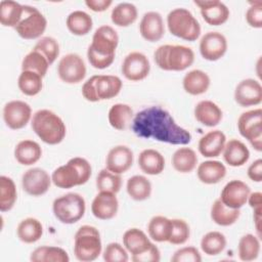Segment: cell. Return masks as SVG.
<instances>
[{"instance_id":"obj_1","label":"cell","mask_w":262,"mask_h":262,"mask_svg":"<svg viewBox=\"0 0 262 262\" xmlns=\"http://www.w3.org/2000/svg\"><path fill=\"white\" fill-rule=\"evenodd\" d=\"M132 132L140 138L154 139L175 145H185L191 141V134L180 127L171 114L160 105H150L134 115Z\"/></svg>"},{"instance_id":"obj_2","label":"cell","mask_w":262,"mask_h":262,"mask_svg":"<svg viewBox=\"0 0 262 262\" xmlns=\"http://www.w3.org/2000/svg\"><path fill=\"white\" fill-rule=\"evenodd\" d=\"M32 129L37 136L47 144L60 143L67 134L62 119L49 110H39L32 118Z\"/></svg>"},{"instance_id":"obj_3","label":"cell","mask_w":262,"mask_h":262,"mask_svg":"<svg viewBox=\"0 0 262 262\" xmlns=\"http://www.w3.org/2000/svg\"><path fill=\"white\" fill-rule=\"evenodd\" d=\"M90 163L81 157H75L67 164L56 168L51 175L52 182L59 188H72L85 184L91 177Z\"/></svg>"},{"instance_id":"obj_4","label":"cell","mask_w":262,"mask_h":262,"mask_svg":"<svg viewBox=\"0 0 262 262\" xmlns=\"http://www.w3.org/2000/svg\"><path fill=\"white\" fill-rule=\"evenodd\" d=\"M156 64L164 71L180 72L189 68L194 61V52L184 45L164 44L154 52Z\"/></svg>"},{"instance_id":"obj_5","label":"cell","mask_w":262,"mask_h":262,"mask_svg":"<svg viewBox=\"0 0 262 262\" xmlns=\"http://www.w3.org/2000/svg\"><path fill=\"white\" fill-rule=\"evenodd\" d=\"M122 86V80L118 76L94 75L83 84L82 95L91 102L111 99L120 93Z\"/></svg>"},{"instance_id":"obj_6","label":"cell","mask_w":262,"mask_h":262,"mask_svg":"<svg viewBox=\"0 0 262 262\" xmlns=\"http://www.w3.org/2000/svg\"><path fill=\"white\" fill-rule=\"evenodd\" d=\"M101 238L98 229L91 225H82L74 236V254L82 262L94 261L101 254Z\"/></svg>"},{"instance_id":"obj_7","label":"cell","mask_w":262,"mask_h":262,"mask_svg":"<svg viewBox=\"0 0 262 262\" xmlns=\"http://www.w3.org/2000/svg\"><path fill=\"white\" fill-rule=\"evenodd\" d=\"M167 27L175 37L190 42L195 41L201 35L200 23L188 9L183 7L174 8L168 13Z\"/></svg>"},{"instance_id":"obj_8","label":"cell","mask_w":262,"mask_h":262,"mask_svg":"<svg viewBox=\"0 0 262 262\" xmlns=\"http://www.w3.org/2000/svg\"><path fill=\"white\" fill-rule=\"evenodd\" d=\"M52 211L55 218L61 223L73 224L84 216L86 203L80 193L69 192L53 201Z\"/></svg>"},{"instance_id":"obj_9","label":"cell","mask_w":262,"mask_h":262,"mask_svg":"<svg viewBox=\"0 0 262 262\" xmlns=\"http://www.w3.org/2000/svg\"><path fill=\"white\" fill-rule=\"evenodd\" d=\"M47 27V19L36 7L24 5V13L14 30L19 37L34 40L43 35Z\"/></svg>"},{"instance_id":"obj_10","label":"cell","mask_w":262,"mask_h":262,"mask_svg":"<svg viewBox=\"0 0 262 262\" xmlns=\"http://www.w3.org/2000/svg\"><path fill=\"white\" fill-rule=\"evenodd\" d=\"M239 134L257 150H262V110L254 108L243 113L237 120Z\"/></svg>"},{"instance_id":"obj_11","label":"cell","mask_w":262,"mask_h":262,"mask_svg":"<svg viewBox=\"0 0 262 262\" xmlns=\"http://www.w3.org/2000/svg\"><path fill=\"white\" fill-rule=\"evenodd\" d=\"M118 44L119 36L117 31L108 25H103L95 30L88 48L98 55L115 57Z\"/></svg>"},{"instance_id":"obj_12","label":"cell","mask_w":262,"mask_h":262,"mask_svg":"<svg viewBox=\"0 0 262 262\" xmlns=\"http://www.w3.org/2000/svg\"><path fill=\"white\" fill-rule=\"evenodd\" d=\"M86 72V64L83 58L77 53L63 55L57 66V75L67 84L80 83L84 80Z\"/></svg>"},{"instance_id":"obj_13","label":"cell","mask_w":262,"mask_h":262,"mask_svg":"<svg viewBox=\"0 0 262 262\" xmlns=\"http://www.w3.org/2000/svg\"><path fill=\"white\" fill-rule=\"evenodd\" d=\"M150 71V63L145 54L139 51L128 53L122 62L123 76L132 82L145 79Z\"/></svg>"},{"instance_id":"obj_14","label":"cell","mask_w":262,"mask_h":262,"mask_svg":"<svg viewBox=\"0 0 262 262\" xmlns=\"http://www.w3.org/2000/svg\"><path fill=\"white\" fill-rule=\"evenodd\" d=\"M52 179L48 172L42 168H31L21 176L23 189L32 196L45 194L50 188Z\"/></svg>"},{"instance_id":"obj_15","label":"cell","mask_w":262,"mask_h":262,"mask_svg":"<svg viewBox=\"0 0 262 262\" xmlns=\"http://www.w3.org/2000/svg\"><path fill=\"white\" fill-rule=\"evenodd\" d=\"M32 117V108L23 100H11L3 107V120L6 126L12 130H18L27 126Z\"/></svg>"},{"instance_id":"obj_16","label":"cell","mask_w":262,"mask_h":262,"mask_svg":"<svg viewBox=\"0 0 262 262\" xmlns=\"http://www.w3.org/2000/svg\"><path fill=\"white\" fill-rule=\"evenodd\" d=\"M250 193L251 189L246 182L233 179L227 182L222 188L220 201L228 208L241 209L246 205Z\"/></svg>"},{"instance_id":"obj_17","label":"cell","mask_w":262,"mask_h":262,"mask_svg":"<svg viewBox=\"0 0 262 262\" xmlns=\"http://www.w3.org/2000/svg\"><path fill=\"white\" fill-rule=\"evenodd\" d=\"M227 40L219 32H208L200 40V53L210 61L220 59L227 51Z\"/></svg>"},{"instance_id":"obj_18","label":"cell","mask_w":262,"mask_h":262,"mask_svg":"<svg viewBox=\"0 0 262 262\" xmlns=\"http://www.w3.org/2000/svg\"><path fill=\"white\" fill-rule=\"evenodd\" d=\"M204 20L210 26H220L229 18V8L219 0H194Z\"/></svg>"},{"instance_id":"obj_19","label":"cell","mask_w":262,"mask_h":262,"mask_svg":"<svg viewBox=\"0 0 262 262\" xmlns=\"http://www.w3.org/2000/svg\"><path fill=\"white\" fill-rule=\"evenodd\" d=\"M234 100L241 106H252L262 101V86L259 81L248 78L242 80L235 87Z\"/></svg>"},{"instance_id":"obj_20","label":"cell","mask_w":262,"mask_h":262,"mask_svg":"<svg viewBox=\"0 0 262 262\" xmlns=\"http://www.w3.org/2000/svg\"><path fill=\"white\" fill-rule=\"evenodd\" d=\"M119 210V201L116 193L110 191H99L92 201L91 212L93 216L100 220L114 218Z\"/></svg>"},{"instance_id":"obj_21","label":"cell","mask_w":262,"mask_h":262,"mask_svg":"<svg viewBox=\"0 0 262 262\" xmlns=\"http://www.w3.org/2000/svg\"><path fill=\"white\" fill-rule=\"evenodd\" d=\"M132 164L133 151L126 145L114 146L105 158V168L115 174L125 173L131 168Z\"/></svg>"},{"instance_id":"obj_22","label":"cell","mask_w":262,"mask_h":262,"mask_svg":"<svg viewBox=\"0 0 262 262\" xmlns=\"http://www.w3.org/2000/svg\"><path fill=\"white\" fill-rule=\"evenodd\" d=\"M139 32L141 37L148 42L161 40L165 34V26L161 13L157 11L145 12L139 24Z\"/></svg>"},{"instance_id":"obj_23","label":"cell","mask_w":262,"mask_h":262,"mask_svg":"<svg viewBox=\"0 0 262 262\" xmlns=\"http://www.w3.org/2000/svg\"><path fill=\"white\" fill-rule=\"evenodd\" d=\"M225 143V134L220 130H213L201 137L198 148L202 156L206 158H216L222 154Z\"/></svg>"},{"instance_id":"obj_24","label":"cell","mask_w":262,"mask_h":262,"mask_svg":"<svg viewBox=\"0 0 262 262\" xmlns=\"http://www.w3.org/2000/svg\"><path fill=\"white\" fill-rule=\"evenodd\" d=\"M193 113L196 121L207 127L218 125L223 117L221 108L211 100H201L198 102Z\"/></svg>"},{"instance_id":"obj_25","label":"cell","mask_w":262,"mask_h":262,"mask_svg":"<svg viewBox=\"0 0 262 262\" xmlns=\"http://www.w3.org/2000/svg\"><path fill=\"white\" fill-rule=\"evenodd\" d=\"M223 159L231 167L245 165L250 158V150L247 145L238 139H230L223 148Z\"/></svg>"},{"instance_id":"obj_26","label":"cell","mask_w":262,"mask_h":262,"mask_svg":"<svg viewBox=\"0 0 262 262\" xmlns=\"http://www.w3.org/2000/svg\"><path fill=\"white\" fill-rule=\"evenodd\" d=\"M211 79L209 75L202 70L189 71L182 80V86L186 93L190 95H201L209 89Z\"/></svg>"},{"instance_id":"obj_27","label":"cell","mask_w":262,"mask_h":262,"mask_svg":"<svg viewBox=\"0 0 262 262\" xmlns=\"http://www.w3.org/2000/svg\"><path fill=\"white\" fill-rule=\"evenodd\" d=\"M42 157V148L40 144L31 139L19 141L14 148V158L18 164L31 166L37 163Z\"/></svg>"},{"instance_id":"obj_28","label":"cell","mask_w":262,"mask_h":262,"mask_svg":"<svg viewBox=\"0 0 262 262\" xmlns=\"http://www.w3.org/2000/svg\"><path fill=\"white\" fill-rule=\"evenodd\" d=\"M196 175L205 184H216L225 177L226 167L219 161H205L198 166Z\"/></svg>"},{"instance_id":"obj_29","label":"cell","mask_w":262,"mask_h":262,"mask_svg":"<svg viewBox=\"0 0 262 262\" xmlns=\"http://www.w3.org/2000/svg\"><path fill=\"white\" fill-rule=\"evenodd\" d=\"M151 244L152 243L149 241L144 231L139 228H130L123 234V245L131 256H136L143 253L151 246Z\"/></svg>"},{"instance_id":"obj_30","label":"cell","mask_w":262,"mask_h":262,"mask_svg":"<svg viewBox=\"0 0 262 262\" xmlns=\"http://www.w3.org/2000/svg\"><path fill=\"white\" fill-rule=\"evenodd\" d=\"M138 166L147 175H159L165 168V159L160 151L146 148L138 156Z\"/></svg>"},{"instance_id":"obj_31","label":"cell","mask_w":262,"mask_h":262,"mask_svg":"<svg viewBox=\"0 0 262 262\" xmlns=\"http://www.w3.org/2000/svg\"><path fill=\"white\" fill-rule=\"evenodd\" d=\"M16 234L18 239L25 244L36 243L43 234V225L38 219L28 217L18 223Z\"/></svg>"},{"instance_id":"obj_32","label":"cell","mask_w":262,"mask_h":262,"mask_svg":"<svg viewBox=\"0 0 262 262\" xmlns=\"http://www.w3.org/2000/svg\"><path fill=\"white\" fill-rule=\"evenodd\" d=\"M172 231V220L165 216H154L147 224L149 237L158 243L168 242Z\"/></svg>"},{"instance_id":"obj_33","label":"cell","mask_w":262,"mask_h":262,"mask_svg":"<svg viewBox=\"0 0 262 262\" xmlns=\"http://www.w3.org/2000/svg\"><path fill=\"white\" fill-rule=\"evenodd\" d=\"M66 25L72 34L76 36H84L91 31L93 20L87 12L75 10L67 16Z\"/></svg>"},{"instance_id":"obj_34","label":"cell","mask_w":262,"mask_h":262,"mask_svg":"<svg viewBox=\"0 0 262 262\" xmlns=\"http://www.w3.org/2000/svg\"><path fill=\"white\" fill-rule=\"evenodd\" d=\"M134 114L130 105L126 103L114 104L107 115L110 125L117 130H125L130 123H132Z\"/></svg>"},{"instance_id":"obj_35","label":"cell","mask_w":262,"mask_h":262,"mask_svg":"<svg viewBox=\"0 0 262 262\" xmlns=\"http://www.w3.org/2000/svg\"><path fill=\"white\" fill-rule=\"evenodd\" d=\"M171 163L177 172L189 173L196 167L198 156L190 147H180L173 154Z\"/></svg>"},{"instance_id":"obj_36","label":"cell","mask_w":262,"mask_h":262,"mask_svg":"<svg viewBox=\"0 0 262 262\" xmlns=\"http://www.w3.org/2000/svg\"><path fill=\"white\" fill-rule=\"evenodd\" d=\"M211 219L220 226H229L237 221L241 215L239 209H231L225 206L220 199L216 200L211 207Z\"/></svg>"},{"instance_id":"obj_37","label":"cell","mask_w":262,"mask_h":262,"mask_svg":"<svg viewBox=\"0 0 262 262\" xmlns=\"http://www.w3.org/2000/svg\"><path fill=\"white\" fill-rule=\"evenodd\" d=\"M30 260L32 262H69L70 257L62 248L42 246L31 253Z\"/></svg>"},{"instance_id":"obj_38","label":"cell","mask_w":262,"mask_h":262,"mask_svg":"<svg viewBox=\"0 0 262 262\" xmlns=\"http://www.w3.org/2000/svg\"><path fill=\"white\" fill-rule=\"evenodd\" d=\"M126 189L129 196L134 201H145L151 194V183L142 175H134L127 180Z\"/></svg>"},{"instance_id":"obj_39","label":"cell","mask_w":262,"mask_h":262,"mask_svg":"<svg viewBox=\"0 0 262 262\" xmlns=\"http://www.w3.org/2000/svg\"><path fill=\"white\" fill-rule=\"evenodd\" d=\"M24 13V5L12 0L0 2V23L3 27L15 28Z\"/></svg>"},{"instance_id":"obj_40","label":"cell","mask_w":262,"mask_h":262,"mask_svg":"<svg viewBox=\"0 0 262 262\" xmlns=\"http://www.w3.org/2000/svg\"><path fill=\"white\" fill-rule=\"evenodd\" d=\"M138 11L136 6L130 2L117 4L111 13L112 21L118 27H129L137 19Z\"/></svg>"},{"instance_id":"obj_41","label":"cell","mask_w":262,"mask_h":262,"mask_svg":"<svg viewBox=\"0 0 262 262\" xmlns=\"http://www.w3.org/2000/svg\"><path fill=\"white\" fill-rule=\"evenodd\" d=\"M237 253L242 261L250 262L257 259L260 253L259 237L252 233H247L243 235L238 242Z\"/></svg>"},{"instance_id":"obj_42","label":"cell","mask_w":262,"mask_h":262,"mask_svg":"<svg viewBox=\"0 0 262 262\" xmlns=\"http://www.w3.org/2000/svg\"><path fill=\"white\" fill-rule=\"evenodd\" d=\"M17 191L14 181L5 175L0 176V211L11 210L16 202Z\"/></svg>"},{"instance_id":"obj_43","label":"cell","mask_w":262,"mask_h":262,"mask_svg":"<svg viewBox=\"0 0 262 262\" xmlns=\"http://www.w3.org/2000/svg\"><path fill=\"white\" fill-rule=\"evenodd\" d=\"M40 75L31 71H21L18 76L17 86L21 93L28 96L37 95L43 87V82Z\"/></svg>"},{"instance_id":"obj_44","label":"cell","mask_w":262,"mask_h":262,"mask_svg":"<svg viewBox=\"0 0 262 262\" xmlns=\"http://www.w3.org/2000/svg\"><path fill=\"white\" fill-rule=\"evenodd\" d=\"M226 237L219 231H210L201 239V249L208 256H216L224 251Z\"/></svg>"},{"instance_id":"obj_45","label":"cell","mask_w":262,"mask_h":262,"mask_svg":"<svg viewBox=\"0 0 262 262\" xmlns=\"http://www.w3.org/2000/svg\"><path fill=\"white\" fill-rule=\"evenodd\" d=\"M49 62L46 57L37 50H31L21 61V71H31L44 77L48 71Z\"/></svg>"},{"instance_id":"obj_46","label":"cell","mask_w":262,"mask_h":262,"mask_svg":"<svg viewBox=\"0 0 262 262\" xmlns=\"http://www.w3.org/2000/svg\"><path fill=\"white\" fill-rule=\"evenodd\" d=\"M122 186V178L120 174H115L106 168L98 172L96 176V187L99 191H110L117 193Z\"/></svg>"},{"instance_id":"obj_47","label":"cell","mask_w":262,"mask_h":262,"mask_svg":"<svg viewBox=\"0 0 262 262\" xmlns=\"http://www.w3.org/2000/svg\"><path fill=\"white\" fill-rule=\"evenodd\" d=\"M33 49L41 52L46 57L49 64H52L59 55V44L57 40L49 36L39 39Z\"/></svg>"},{"instance_id":"obj_48","label":"cell","mask_w":262,"mask_h":262,"mask_svg":"<svg viewBox=\"0 0 262 262\" xmlns=\"http://www.w3.org/2000/svg\"><path fill=\"white\" fill-rule=\"evenodd\" d=\"M172 220V231L169 238V243L172 245H183L185 244L190 235V229L186 221L183 219H171Z\"/></svg>"},{"instance_id":"obj_49","label":"cell","mask_w":262,"mask_h":262,"mask_svg":"<svg viewBox=\"0 0 262 262\" xmlns=\"http://www.w3.org/2000/svg\"><path fill=\"white\" fill-rule=\"evenodd\" d=\"M103 260L106 262H127L128 251L119 243H110L103 251Z\"/></svg>"},{"instance_id":"obj_50","label":"cell","mask_w":262,"mask_h":262,"mask_svg":"<svg viewBox=\"0 0 262 262\" xmlns=\"http://www.w3.org/2000/svg\"><path fill=\"white\" fill-rule=\"evenodd\" d=\"M172 262H201L202 257L194 247H184L178 249L171 257Z\"/></svg>"},{"instance_id":"obj_51","label":"cell","mask_w":262,"mask_h":262,"mask_svg":"<svg viewBox=\"0 0 262 262\" xmlns=\"http://www.w3.org/2000/svg\"><path fill=\"white\" fill-rule=\"evenodd\" d=\"M251 6L246 11V20L248 25L255 29L262 28V2H250Z\"/></svg>"},{"instance_id":"obj_52","label":"cell","mask_w":262,"mask_h":262,"mask_svg":"<svg viewBox=\"0 0 262 262\" xmlns=\"http://www.w3.org/2000/svg\"><path fill=\"white\" fill-rule=\"evenodd\" d=\"M131 259L134 262H159L161 260V252L155 244H151L146 251L139 255L131 256Z\"/></svg>"},{"instance_id":"obj_53","label":"cell","mask_w":262,"mask_h":262,"mask_svg":"<svg viewBox=\"0 0 262 262\" xmlns=\"http://www.w3.org/2000/svg\"><path fill=\"white\" fill-rule=\"evenodd\" d=\"M87 58L90 62V64L98 70H103L108 68L115 60V57H106V56H101L93 52L91 49H87Z\"/></svg>"},{"instance_id":"obj_54","label":"cell","mask_w":262,"mask_h":262,"mask_svg":"<svg viewBox=\"0 0 262 262\" xmlns=\"http://www.w3.org/2000/svg\"><path fill=\"white\" fill-rule=\"evenodd\" d=\"M248 177L254 182L262 181V160L254 161L248 168Z\"/></svg>"},{"instance_id":"obj_55","label":"cell","mask_w":262,"mask_h":262,"mask_svg":"<svg viewBox=\"0 0 262 262\" xmlns=\"http://www.w3.org/2000/svg\"><path fill=\"white\" fill-rule=\"evenodd\" d=\"M86 6L95 12H101L106 10L112 4V0H85Z\"/></svg>"},{"instance_id":"obj_56","label":"cell","mask_w":262,"mask_h":262,"mask_svg":"<svg viewBox=\"0 0 262 262\" xmlns=\"http://www.w3.org/2000/svg\"><path fill=\"white\" fill-rule=\"evenodd\" d=\"M250 207L253 209V213H261L262 212V193L259 191L250 193L248 201Z\"/></svg>"}]
</instances>
